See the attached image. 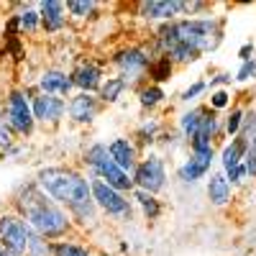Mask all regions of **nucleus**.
Returning a JSON list of instances; mask_svg holds the SVG:
<instances>
[{
	"mask_svg": "<svg viewBox=\"0 0 256 256\" xmlns=\"http://www.w3.org/2000/svg\"><path fill=\"white\" fill-rule=\"evenodd\" d=\"M228 82H230V74L223 72V74H218V77H212V80H210V88H216V84H228Z\"/></svg>",
	"mask_w": 256,
	"mask_h": 256,
	"instance_id": "obj_37",
	"label": "nucleus"
},
{
	"mask_svg": "<svg viewBox=\"0 0 256 256\" xmlns=\"http://www.w3.org/2000/svg\"><path fill=\"white\" fill-rule=\"evenodd\" d=\"M184 13V3L182 0H146L138 3V16L148 18V20H177V16Z\"/></svg>",
	"mask_w": 256,
	"mask_h": 256,
	"instance_id": "obj_11",
	"label": "nucleus"
},
{
	"mask_svg": "<svg viewBox=\"0 0 256 256\" xmlns=\"http://www.w3.org/2000/svg\"><path fill=\"white\" fill-rule=\"evenodd\" d=\"M202 116H205V108H190L187 113H182V118H180V131H182V136H184L187 141H190L192 136H198Z\"/></svg>",
	"mask_w": 256,
	"mask_h": 256,
	"instance_id": "obj_22",
	"label": "nucleus"
},
{
	"mask_svg": "<svg viewBox=\"0 0 256 256\" xmlns=\"http://www.w3.org/2000/svg\"><path fill=\"white\" fill-rule=\"evenodd\" d=\"M244 116H246V110H244V108H233V110L228 113V118H226V134H228V136L236 138V136L241 134Z\"/></svg>",
	"mask_w": 256,
	"mask_h": 256,
	"instance_id": "obj_28",
	"label": "nucleus"
},
{
	"mask_svg": "<svg viewBox=\"0 0 256 256\" xmlns=\"http://www.w3.org/2000/svg\"><path fill=\"white\" fill-rule=\"evenodd\" d=\"M13 208L41 238H64L72 230L70 212H64L62 205H56L36 182H28L16 192Z\"/></svg>",
	"mask_w": 256,
	"mask_h": 256,
	"instance_id": "obj_2",
	"label": "nucleus"
},
{
	"mask_svg": "<svg viewBox=\"0 0 256 256\" xmlns=\"http://www.w3.org/2000/svg\"><path fill=\"white\" fill-rule=\"evenodd\" d=\"M126 88H128V82H126L120 74H118V77H108V80H102L100 90H98V98H100V102H105V105H113V102L120 100V95L126 92Z\"/></svg>",
	"mask_w": 256,
	"mask_h": 256,
	"instance_id": "obj_20",
	"label": "nucleus"
},
{
	"mask_svg": "<svg viewBox=\"0 0 256 256\" xmlns=\"http://www.w3.org/2000/svg\"><path fill=\"white\" fill-rule=\"evenodd\" d=\"M248 54H254V44H244L241 52H238V59H241V62H251Z\"/></svg>",
	"mask_w": 256,
	"mask_h": 256,
	"instance_id": "obj_36",
	"label": "nucleus"
},
{
	"mask_svg": "<svg viewBox=\"0 0 256 256\" xmlns=\"http://www.w3.org/2000/svg\"><path fill=\"white\" fill-rule=\"evenodd\" d=\"M208 200L212 205H218V208L230 202V182L226 180V174H220V172L210 174V180H208Z\"/></svg>",
	"mask_w": 256,
	"mask_h": 256,
	"instance_id": "obj_19",
	"label": "nucleus"
},
{
	"mask_svg": "<svg viewBox=\"0 0 256 256\" xmlns=\"http://www.w3.org/2000/svg\"><path fill=\"white\" fill-rule=\"evenodd\" d=\"M248 174H246V166L244 164H238L236 169H230V172H226V180L230 182V184H238V182H244Z\"/></svg>",
	"mask_w": 256,
	"mask_h": 256,
	"instance_id": "obj_34",
	"label": "nucleus"
},
{
	"mask_svg": "<svg viewBox=\"0 0 256 256\" xmlns=\"http://www.w3.org/2000/svg\"><path fill=\"white\" fill-rule=\"evenodd\" d=\"M134 200L141 205L144 216H146L148 220H156V218L162 216V205H159L156 195H148V192H144V190H134Z\"/></svg>",
	"mask_w": 256,
	"mask_h": 256,
	"instance_id": "obj_23",
	"label": "nucleus"
},
{
	"mask_svg": "<svg viewBox=\"0 0 256 256\" xmlns=\"http://www.w3.org/2000/svg\"><path fill=\"white\" fill-rule=\"evenodd\" d=\"M230 105V92L228 90H216L210 95V110H223Z\"/></svg>",
	"mask_w": 256,
	"mask_h": 256,
	"instance_id": "obj_31",
	"label": "nucleus"
},
{
	"mask_svg": "<svg viewBox=\"0 0 256 256\" xmlns=\"http://www.w3.org/2000/svg\"><path fill=\"white\" fill-rule=\"evenodd\" d=\"M3 118H6V116H3V110H0V126H3V123H6V120H3Z\"/></svg>",
	"mask_w": 256,
	"mask_h": 256,
	"instance_id": "obj_38",
	"label": "nucleus"
},
{
	"mask_svg": "<svg viewBox=\"0 0 256 256\" xmlns=\"http://www.w3.org/2000/svg\"><path fill=\"white\" fill-rule=\"evenodd\" d=\"M95 8H98L95 0H70V3H67V10H70L74 18H88Z\"/></svg>",
	"mask_w": 256,
	"mask_h": 256,
	"instance_id": "obj_29",
	"label": "nucleus"
},
{
	"mask_svg": "<svg viewBox=\"0 0 256 256\" xmlns=\"http://www.w3.org/2000/svg\"><path fill=\"white\" fill-rule=\"evenodd\" d=\"M205 90H208V82H202V80H198L195 84H190V88H187V90L182 92V100H184V102H190V100H195L198 95H202Z\"/></svg>",
	"mask_w": 256,
	"mask_h": 256,
	"instance_id": "obj_33",
	"label": "nucleus"
},
{
	"mask_svg": "<svg viewBox=\"0 0 256 256\" xmlns=\"http://www.w3.org/2000/svg\"><path fill=\"white\" fill-rule=\"evenodd\" d=\"M212 159H216V152H190V159L180 166V180L182 182H198V180H202L208 172H210V164H212Z\"/></svg>",
	"mask_w": 256,
	"mask_h": 256,
	"instance_id": "obj_14",
	"label": "nucleus"
},
{
	"mask_svg": "<svg viewBox=\"0 0 256 256\" xmlns=\"http://www.w3.org/2000/svg\"><path fill=\"white\" fill-rule=\"evenodd\" d=\"M156 134H159V120H146L138 131H136V138L141 141V144H154L156 141Z\"/></svg>",
	"mask_w": 256,
	"mask_h": 256,
	"instance_id": "obj_30",
	"label": "nucleus"
},
{
	"mask_svg": "<svg viewBox=\"0 0 256 256\" xmlns=\"http://www.w3.org/2000/svg\"><path fill=\"white\" fill-rule=\"evenodd\" d=\"M0 256H8V254H6V248H3V246H0Z\"/></svg>",
	"mask_w": 256,
	"mask_h": 256,
	"instance_id": "obj_39",
	"label": "nucleus"
},
{
	"mask_svg": "<svg viewBox=\"0 0 256 256\" xmlns=\"http://www.w3.org/2000/svg\"><path fill=\"white\" fill-rule=\"evenodd\" d=\"M223 38L220 20L216 18H182V20H169L159 28V44L164 52L172 46H187L195 52L216 49Z\"/></svg>",
	"mask_w": 256,
	"mask_h": 256,
	"instance_id": "obj_3",
	"label": "nucleus"
},
{
	"mask_svg": "<svg viewBox=\"0 0 256 256\" xmlns=\"http://www.w3.org/2000/svg\"><path fill=\"white\" fill-rule=\"evenodd\" d=\"M246 152H248V138L246 136H236L226 148H223V154H220V164L226 172H230V169H236L238 164H244L246 159Z\"/></svg>",
	"mask_w": 256,
	"mask_h": 256,
	"instance_id": "obj_18",
	"label": "nucleus"
},
{
	"mask_svg": "<svg viewBox=\"0 0 256 256\" xmlns=\"http://www.w3.org/2000/svg\"><path fill=\"white\" fill-rule=\"evenodd\" d=\"M67 3H62V0H44V3L38 6V16H41V28L46 34H56L64 28L67 24Z\"/></svg>",
	"mask_w": 256,
	"mask_h": 256,
	"instance_id": "obj_16",
	"label": "nucleus"
},
{
	"mask_svg": "<svg viewBox=\"0 0 256 256\" xmlns=\"http://www.w3.org/2000/svg\"><path fill=\"white\" fill-rule=\"evenodd\" d=\"M31 110H34V120L54 126V123H59L64 118V113H67V100L56 98V95L38 92V95L31 98Z\"/></svg>",
	"mask_w": 256,
	"mask_h": 256,
	"instance_id": "obj_10",
	"label": "nucleus"
},
{
	"mask_svg": "<svg viewBox=\"0 0 256 256\" xmlns=\"http://www.w3.org/2000/svg\"><path fill=\"white\" fill-rule=\"evenodd\" d=\"M172 70H174V62L169 59L166 54L152 59V64H148V77H152V84H159V88H162V82H166L169 77H172Z\"/></svg>",
	"mask_w": 256,
	"mask_h": 256,
	"instance_id": "obj_21",
	"label": "nucleus"
},
{
	"mask_svg": "<svg viewBox=\"0 0 256 256\" xmlns=\"http://www.w3.org/2000/svg\"><path fill=\"white\" fill-rule=\"evenodd\" d=\"M10 144H13V131L3 123L0 126V148H10Z\"/></svg>",
	"mask_w": 256,
	"mask_h": 256,
	"instance_id": "obj_35",
	"label": "nucleus"
},
{
	"mask_svg": "<svg viewBox=\"0 0 256 256\" xmlns=\"http://www.w3.org/2000/svg\"><path fill=\"white\" fill-rule=\"evenodd\" d=\"M90 190H92V202H95V208H100L102 212H108L110 218L131 220V216H134L131 200H128L120 190L110 187L108 182H102V180H98V177L90 180Z\"/></svg>",
	"mask_w": 256,
	"mask_h": 256,
	"instance_id": "obj_6",
	"label": "nucleus"
},
{
	"mask_svg": "<svg viewBox=\"0 0 256 256\" xmlns=\"http://www.w3.org/2000/svg\"><path fill=\"white\" fill-rule=\"evenodd\" d=\"M18 24H20V31L24 34H34L41 26V16H38V10L26 8L24 13H18Z\"/></svg>",
	"mask_w": 256,
	"mask_h": 256,
	"instance_id": "obj_27",
	"label": "nucleus"
},
{
	"mask_svg": "<svg viewBox=\"0 0 256 256\" xmlns=\"http://www.w3.org/2000/svg\"><path fill=\"white\" fill-rule=\"evenodd\" d=\"M108 154L123 172H134L138 164V146L131 138H113L108 144Z\"/></svg>",
	"mask_w": 256,
	"mask_h": 256,
	"instance_id": "obj_15",
	"label": "nucleus"
},
{
	"mask_svg": "<svg viewBox=\"0 0 256 256\" xmlns=\"http://www.w3.org/2000/svg\"><path fill=\"white\" fill-rule=\"evenodd\" d=\"M52 256H90V251L72 241H56L52 244Z\"/></svg>",
	"mask_w": 256,
	"mask_h": 256,
	"instance_id": "obj_26",
	"label": "nucleus"
},
{
	"mask_svg": "<svg viewBox=\"0 0 256 256\" xmlns=\"http://www.w3.org/2000/svg\"><path fill=\"white\" fill-rule=\"evenodd\" d=\"M74 90V82L67 72H62V70H46L44 74L38 77V92H44V95H70Z\"/></svg>",
	"mask_w": 256,
	"mask_h": 256,
	"instance_id": "obj_17",
	"label": "nucleus"
},
{
	"mask_svg": "<svg viewBox=\"0 0 256 256\" xmlns=\"http://www.w3.org/2000/svg\"><path fill=\"white\" fill-rule=\"evenodd\" d=\"M254 77H256V59L241 62V70L236 72V80L238 82H246V80H254Z\"/></svg>",
	"mask_w": 256,
	"mask_h": 256,
	"instance_id": "obj_32",
	"label": "nucleus"
},
{
	"mask_svg": "<svg viewBox=\"0 0 256 256\" xmlns=\"http://www.w3.org/2000/svg\"><path fill=\"white\" fill-rule=\"evenodd\" d=\"M84 164H88L92 169V177L108 182L110 187L120 190V192H128V190H136L134 187V180L128 177V172H123V169L110 159L108 154V144H92L88 146V152H84Z\"/></svg>",
	"mask_w": 256,
	"mask_h": 256,
	"instance_id": "obj_4",
	"label": "nucleus"
},
{
	"mask_svg": "<svg viewBox=\"0 0 256 256\" xmlns=\"http://www.w3.org/2000/svg\"><path fill=\"white\" fill-rule=\"evenodd\" d=\"M34 110L24 90H10L6 98V126L18 136L34 134Z\"/></svg>",
	"mask_w": 256,
	"mask_h": 256,
	"instance_id": "obj_7",
	"label": "nucleus"
},
{
	"mask_svg": "<svg viewBox=\"0 0 256 256\" xmlns=\"http://www.w3.org/2000/svg\"><path fill=\"white\" fill-rule=\"evenodd\" d=\"M34 228L18 216V212H6L0 216V246L8 256H28V246L34 238Z\"/></svg>",
	"mask_w": 256,
	"mask_h": 256,
	"instance_id": "obj_5",
	"label": "nucleus"
},
{
	"mask_svg": "<svg viewBox=\"0 0 256 256\" xmlns=\"http://www.w3.org/2000/svg\"><path fill=\"white\" fill-rule=\"evenodd\" d=\"M131 180H134V187L136 190H144V192H148V195L162 192L164 184H166V169H164L162 156L148 154L146 159H141L136 164V169H134Z\"/></svg>",
	"mask_w": 256,
	"mask_h": 256,
	"instance_id": "obj_8",
	"label": "nucleus"
},
{
	"mask_svg": "<svg viewBox=\"0 0 256 256\" xmlns=\"http://www.w3.org/2000/svg\"><path fill=\"white\" fill-rule=\"evenodd\" d=\"M166 95H164V90L159 88V84H146V88H141V92H138V102H141V108H156V105L164 100Z\"/></svg>",
	"mask_w": 256,
	"mask_h": 256,
	"instance_id": "obj_25",
	"label": "nucleus"
},
{
	"mask_svg": "<svg viewBox=\"0 0 256 256\" xmlns=\"http://www.w3.org/2000/svg\"><path fill=\"white\" fill-rule=\"evenodd\" d=\"M72 82H74V88L80 92H98L100 90V84H102V70L98 67L95 62H80L77 67L70 72Z\"/></svg>",
	"mask_w": 256,
	"mask_h": 256,
	"instance_id": "obj_13",
	"label": "nucleus"
},
{
	"mask_svg": "<svg viewBox=\"0 0 256 256\" xmlns=\"http://www.w3.org/2000/svg\"><path fill=\"white\" fill-rule=\"evenodd\" d=\"M113 64L118 67V72L126 82H136L148 72L152 56H148L141 46H123L113 54Z\"/></svg>",
	"mask_w": 256,
	"mask_h": 256,
	"instance_id": "obj_9",
	"label": "nucleus"
},
{
	"mask_svg": "<svg viewBox=\"0 0 256 256\" xmlns=\"http://www.w3.org/2000/svg\"><path fill=\"white\" fill-rule=\"evenodd\" d=\"M218 134H220L218 113H216V110H210V108H205V116H202V120H200V131H198V136L205 138V141H212ZM192 138H195V136H192Z\"/></svg>",
	"mask_w": 256,
	"mask_h": 256,
	"instance_id": "obj_24",
	"label": "nucleus"
},
{
	"mask_svg": "<svg viewBox=\"0 0 256 256\" xmlns=\"http://www.w3.org/2000/svg\"><path fill=\"white\" fill-rule=\"evenodd\" d=\"M67 113L74 123H92L100 113V98H95L92 92H77L67 102Z\"/></svg>",
	"mask_w": 256,
	"mask_h": 256,
	"instance_id": "obj_12",
	"label": "nucleus"
},
{
	"mask_svg": "<svg viewBox=\"0 0 256 256\" xmlns=\"http://www.w3.org/2000/svg\"><path fill=\"white\" fill-rule=\"evenodd\" d=\"M36 184L46 192V195L67 208L70 218L77 220H95V202H92V190L90 180L82 177L80 172L70 166H44L36 174Z\"/></svg>",
	"mask_w": 256,
	"mask_h": 256,
	"instance_id": "obj_1",
	"label": "nucleus"
}]
</instances>
